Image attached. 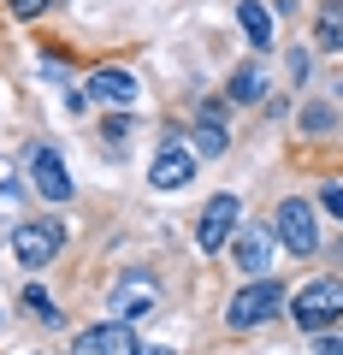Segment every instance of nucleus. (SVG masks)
Listing matches in <instances>:
<instances>
[{
  "mask_svg": "<svg viewBox=\"0 0 343 355\" xmlns=\"http://www.w3.org/2000/svg\"><path fill=\"white\" fill-rule=\"evenodd\" d=\"M290 314H296V326H302V331L337 326V320H343V279H314V284H302L296 302H290Z\"/></svg>",
  "mask_w": 343,
  "mask_h": 355,
  "instance_id": "nucleus-1",
  "label": "nucleus"
},
{
  "mask_svg": "<svg viewBox=\"0 0 343 355\" xmlns=\"http://www.w3.org/2000/svg\"><path fill=\"white\" fill-rule=\"evenodd\" d=\"M284 308V284L279 279H254V284H243L237 296H231V308H225V326H237V331H249V326H267L272 314Z\"/></svg>",
  "mask_w": 343,
  "mask_h": 355,
  "instance_id": "nucleus-2",
  "label": "nucleus"
},
{
  "mask_svg": "<svg viewBox=\"0 0 343 355\" xmlns=\"http://www.w3.org/2000/svg\"><path fill=\"white\" fill-rule=\"evenodd\" d=\"M272 231H279V243H284L290 254H314V249H319L314 202H308V196H290V202H279V214H272Z\"/></svg>",
  "mask_w": 343,
  "mask_h": 355,
  "instance_id": "nucleus-3",
  "label": "nucleus"
},
{
  "mask_svg": "<svg viewBox=\"0 0 343 355\" xmlns=\"http://www.w3.org/2000/svg\"><path fill=\"white\" fill-rule=\"evenodd\" d=\"M237 219H243V202H237V196H213V202L202 207V219H195V243H202V254L225 249V243L237 237Z\"/></svg>",
  "mask_w": 343,
  "mask_h": 355,
  "instance_id": "nucleus-4",
  "label": "nucleus"
},
{
  "mask_svg": "<svg viewBox=\"0 0 343 355\" xmlns=\"http://www.w3.org/2000/svg\"><path fill=\"white\" fill-rule=\"evenodd\" d=\"M60 237H65L60 225H48V219H30V225L12 231V254L30 266V272H36V266H48L53 254H60Z\"/></svg>",
  "mask_w": 343,
  "mask_h": 355,
  "instance_id": "nucleus-5",
  "label": "nucleus"
},
{
  "mask_svg": "<svg viewBox=\"0 0 343 355\" xmlns=\"http://www.w3.org/2000/svg\"><path fill=\"white\" fill-rule=\"evenodd\" d=\"M71 355H137V331H130V320H101V326L77 331Z\"/></svg>",
  "mask_w": 343,
  "mask_h": 355,
  "instance_id": "nucleus-6",
  "label": "nucleus"
},
{
  "mask_svg": "<svg viewBox=\"0 0 343 355\" xmlns=\"http://www.w3.org/2000/svg\"><path fill=\"white\" fill-rule=\"evenodd\" d=\"M148 178L160 184V190H184V184L195 178V148H184L178 137H166L160 154H154V166H148Z\"/></svg>",
  "mask_w": 343,
  "mask_h": 355,
  "instance_id": "nucleus-7",
  "label": "nucleus"
},
{
  "mask_svg": "<svg viewBox=\"0 0 343 355\" xmlns=\"http://www.w3.org/2000/svg\"><path fill=\"white\" fill-rule=\"evenodd\" d=\"M30 184H36V196H48V202H71V172H65V160L48 142L30 148Z\"/></svg>",
  "mask_w": 343,
  "mask_h": 355,
  "instance_id": "nucleus-8",
  "label": "nucleus"
},
{
  "mask_svg": "<svg viewBox=\"0 0 343 355\" xmlns=\"http://www.w3.org/2000/svg\"><path fill=\"white\" fill-rule=\"evenodd\" d=\"M231 254H237L243 272L267 279V266H272V231H267V225H237V237H231Z\"/></svg>",
  "mask_w": 343,
  "mask_h": 355,
  "instance_id": "nucleus-9",
  "label": "nucleus"
},
{
  "mask_svg": "<svg viewBox=\"0 0 343 355\" xmlns=\"http://www.w3.org/2000/svg\"><path fill=\"white\" fill-rule=\"evenodd\" d=\"M225 142H231V130H225V101H202V119H195V154H202V160H219Z\"/></svg>",
  "mask_w": 343,
  "mask_h": 355,
  "instance_id": "nucleus-10",
  "label": "nucleus"
},
{
  "mask_svg": "<svg viewBox=\"0 0 343 355\" xmlns=\"http://www.w3.org/2000/svg\"><path fill=\"white\" fill-rule=\"evenodd\" d=\"M154 296H160V284H154L148 272H130L113 291V320H130V314H142V308H154Z\"/></svg>",
  "mask_w": 343,
  "mask_h": 355,
  "instance_id": "nucleus-11",
  "label": "nucleus"
},
{
  "mask_svg": "<svg viewBox=\"0 0 343 355\" xmlns=\"http://www.w3.org/2000/svg\"><path fill=\"white\" fill-rule=\"evenodd\" d=\"M89 95H95V101H113V107H130V101H137V77L118 71V65H101V71L89 77Z\"/></svg>",
  "mask_w": 343,
  "mask_h": 355,
  "instance_id": "nucleus-12",
  "label": "nucleus"
},
{
  "mask_svg": "<svg viewBox=\"0 0 343 355\" xmlns=\"http://www.w3.org/2000/svg\"><path fill=\"white\" fill-rule=\"evenodd\" d=\"M314 48L319 53H343V0H326L314 12Z\"/></svg>",
  "mask_w": 343,
  "mask_h": 355,
  "instance_id": "nucleus-13",
  "label": "nucleus"
},
{
  "mask_svg": "<svg viewBox=\"0 0 343 355\" xmlns=\"http://www.w3.org/2000/svg\"><path fill=\"white\" fill-rule=\"evenodd\" d=\"M237 24L249 36V48H272V12L261 0H237Z\"/></svg>",
  "mask_w": 343,
  "mask_h": 355,
  "instance_id": "nucleus-14",
  "label": "nucleus"
},
{
  "mask_svg": "<svg viewBox=\"0 0 343 355\" xmlns=\"http://www.w3.org/2000/svg\"><path fill=\"white\" fill-rule=\"evenodd\" d=\"M261 95H267V71H261V65H237V71H231V101H261Z\"/></svg>",
  "mask_w": 343,
  "mask_h": 355,
  "instance_id": "nucleus-15",
  "label": "nucleus"
},
{
  "mask_svg": "<svg viewBox=\"0 0 343 355\" xmlns=\"http://www.w3.org/2000/svg\"><path fill=\"white\" fill-rule=\"evenodd\" d=\"M24 308L42 320V326H60V308H53V296L42 291V284H30V291H24Z\"/></svg>",
  "mask_w": 343,
  "mask_h": 355,
  "instance_id": "nucleus-16",
  "label": "nucleus"
},
{
  "mask_svg": "<svg viewBox=\"0 0 343 355\" xmlns=\"http://www.w3.org/2000/svg\"><path fill=\"white\" fill-rule=\"evenodd\" d=\"M302 125H308V137H331V130H337V113H331V107H308Z\"/></svg>",
  "mask_w": 343,
  "mask_h": 355,
  "instance_id": "nucleus-17",
  "label": "nucleus"
},
{
  "mask_svg": "<svg viewBox=\"0 0 343 355\" xmlns=\"http://www.w3.org/2000/svg\"><path fill=\"white\" fill-rule=\"evenodd\" d=\"M101 137H107V148H125V137H130V119H107V125H101Z\"/></svg>",
  "mask_w": 343,
  "mask_h": 355,
  "instance_id": "nucleus-18",
  "label": "nucleus"
},
{
  "mask_svg": "<svg viewBox=\"0 0 343 355\" xmlns=\"http://www.w3.org/2000/svg\"><path fill=\"white\" fill-rule=\"evenodd\" d=\"M319 207H326L331 219H343V184H326V190H319Z\"/></svg>",
  "mask_w": 343,
  "mask_h": 355,
  "instance_id": "nucleus-19",
  "label": "nucleus"
},
{
  "mask_svg": "<svg viewBox=\"0 0 343 355\" xmlns=\"http://www.w3.org/2000/svg\"><path fill=\"white\" fill-rule=\"evenodd\" d=\"M53 0H12V18H42Z\"/></svg>",
  "mask_w": 343,
  "mask_h": 355,
  "instance_id": "nucleus-20",
  "label": "nucleus"
},
{
  "mask_svg": "<svg viewBox=\"0 0 343 355\" xmlns=\"http://www.w3.org/2000/svg\"><path fill=\"white\" fill-rule=\"evenodd\" d=\"M290 77H296V83L308 77V53H302V48H290Z\"/></svg>",
  "mask_w": 343,
  "mask_h": 355,
  "instance_id": "nucleus-21",
  "label": "nucleus"
},
{
  "mask_svg": "<svg viewBox=\"0 0 343 355\" xmlns=\"http://www.w3.org/2000/svg\"><path fill=\"white\" fill-rule=\"evenodd\" d=\"M314 355H343V338H319V343H314Z\"/></svg>",
  "mask_w": 343,
  "mask_h": 355,
  "instance_id": "nucleus-22",
  "label": "nucleus"
},
{
  "mask_svg": "<svg viewBox=\"0 0 343 355\" xmlns=\"http://www.w3.org/2000/svg\"><path fill=\"white\" fill-rule=\"evenodd\" d=\"M137 355H172V349H137Z\"/></svg>",
  "mask_w": 343,
  "mask_h": 355,
  "instance_id": "nucleus-23",
  "label": "nucleus"
}]
</instances>
